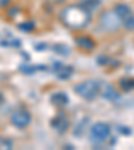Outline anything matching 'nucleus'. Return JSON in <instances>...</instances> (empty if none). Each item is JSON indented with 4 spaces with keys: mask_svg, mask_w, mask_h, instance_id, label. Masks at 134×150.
I'll return each mask as SVG.
<instances>
[{
    "mask_svg": "<svg viewBox=\"0 0 134 150\" xmlns=\"http://www.w3.org/2000/svg\"><path fill=\"white\" fill-rule=\"evenodd\" d=\"M51 126H52L58 133H65L70 126V121H69V118H67L66 114L59 112V114L56 117H54V119L51 121Z\"/></svg>",
    "mask_w": 134,
    "mask_h": 150,
    "instance_id": "obj_6",
    "label": "nucleus"
},
{
    "mask_svg": "<svg viewBox=\"0 0 134 150\" xmlns=\"http://www.w3.org/2000/svg\"><path fill=\"white\" fill-rule=\"evenodd\" d=\"M117 130H119L121 133H123V134H130V133H131V130L129 127H126V126H118V127H117Z\"/></svg>",
    "mask_w": 134,
    "mask_h": 150,
    "instance_id": "obj_16",
    "label": "nucleus"
},
{
    "mask_svg": "<svg viewBox=\"0 0 134 150\" xmlns=\"http://www.w3.org/2000/svg\"><path fill=\"white\" fill-rule=\"evenodd\" d=\"M81 6L84 7L87 11H90V12H91V11H94L97 7L101 6V0H84Z\"/></svg>",
    "mask_w": 134,
    "mask_h": 150,
    "instance_id": "obj_13",
    "label": "nucleus"
},
{
    "mask_svg": "<svg viewBox=\"0 0 134 150\" xmlns=\"http://www.w3.org/2000/svg\"><path fill=\"white\" fill-rule=\"evenodd\" d=\"M51 102H52L54 106L56 107H65L67 103H69V97H67V94L66 93H55L52 94V97H51Z\"/></svg>",
    "mask_w": 134,
    "mask_h": 150,
    "instance_id": "obj_8",
    "label": "nucleus"
},
{
    "mask_svg": "<svg viewBox=\"0 0 134 150\" xmlns=\"http://www.w3.org/2000/svg\"><path fill=\"white\" fill-rule=\"evenodd\" d=\"M110 134H111V127L106 122H97L95 125H93V127L90 130L91 141H93V144L95 146L105 144L109 139Z\"/></svg>",
    "mask_w": 134,
    "mask_h": 150,
    "instance_id": "obj_3",
    "label": "nucleus"
},
{
    "mask_svg": "<svg viewBox=\"0 0 134 150\" xmlns=\"http://www.w3.org/2000/svg\"><path fill=\"white\" fill-rule=\"evenodd\" d=\"M119 87L126 93L134 90V78H122L119 81Z\"/></svg>",
    "mask_w": 134,
    "mask_h": 150,
    "instance_id": "obj_11",
    "label": "nucleus"
},
{
    "mask_svg": "<svg viewBox=\"0 0 134 150\" xmlns=\"http://www.w3.org/2000/svg\"><path fill=\"white\" fill-rule=\"evenodd\" d=\"M11 3V0H0V8H4Z\"/></svg>",
    "mask_w": 134,
    "mask_h": 150,
    "instance_id": "obj_17",
    "label": "nucleus"
},
{
    "mask_svg": "<svg viewBox=\"0 0 134 150\" xmlns=\"http://www.w3.org/2000/svg\"><path fill=\"white\" fill-rule=\"evenodd\" d=\"M121 24L123 25L126 30L133 31V30H134V13H133V15H130V16H128L126 19H123V20L121 22Z\"/></svg>",
    "mask_w": 134,
    "mask_h": 150,
    "instance_id": "obj_14",
    "label": "nucleus"
},
{
    "mask_svg": "<svg viewBox=\"0 0 134 150\" xmlns=\"http://www.w3.org/2000/svg\"><path fill=\"white\" fill-rule=\"evenodd\" d=\"M90 13V11H87L82 6H70L62 11L60 19L67 27L72 30H79L89 25L91 18Z\"/></svg>",
    "mask_w": 134,
    "mask_h": 150,
    "instance_id": "obj_1",
    "label": "nucleus"
},
{
    "mask_svg": "<svg viewBox=\"0 0 134 150\" xmlns=\"http://www.w3.org/2000/svg\"><path fill=\"white\" fill-rule=\"evenodd\" d=\"M114 12H116V15L119 18V20H123V19H126L128 16H130V15H133V11H131V8L128 6V4H125V3H119V4H117L116 7H114V9H113Z\"/></svg>",
    "mask_w": 134,
    "mask_h": 150,
    "instance_id": "obj_7",
    "label": "nucleus"
},
{
    "mask_svg": "<svg viewBox=\"0 0 134 150\" xmlns=\"http://www.w3.org/2000/svg\"><path fill=\"white\" fill-rule=\"evenodd\" d=\"M101 90H102V84L97 79H87L74 86L75 93L86 100H94L101 94Z\"/></svg>",
    "mask_w": 134,
    "mask_h": 150,
    "instance_id": "obj_2",
    "label": "nucleus"
},
{
    "mask_svg": "<svg viewBox=\"0 0 134 150\" xmlns=\"http://www.w3.org/2000/svg\"><path fill=\"white\" fill-rule=\"evenodd\" d=\"M58 64H56V69H55V72L56 75L59 76V78L62 79H67L71 76V72H72V69L71 67H67V66H63L62 63L56 62Z\"/></svg>",
    "mask_w": 134,
    "mask_h": 150,
    "instance_id": "obj_9",
    "label": "nucleus"
},
{
    "mask_svg": "<svg viewBox=\"0 0 134 150\" xmlns=\"http://www.w3.org/2000/svg\"><path fill=\"white\" fill-rule=\"evenodd\" d=\"M103 97H105V99H109V100H116L117 98L119 97V94L117 93V90L113 86H107L106 91L103 93Z\"/></svg>",
    "mask_w": 134,
    "mask_h": 150,
    "instance_id": "obj_12",
    "label": "nucleus"
},
{
    "mask_svg": "<svg viewBox=\"0 0 134 150\" xmlns=\"http://www.w3.org/2000/svg\"><path fill=\"white\" fill-rule=\"evenodd\" d=\"M99 24L106 32H116L121 27V20L114 11H109V12H103L101 15Z\"/></svg>",
    "mask_w": 134,
    "mask_h": 150,
    "instance_id": "obj_4",
    "label": "nucleus"
},
{
    "mask_svg": "<svg viewBox=\"0 0 134 150\" xmlns=\"http://www.w3.org/2000/svg\"><path fill=\"white\" fill-rule=\"evenodd\" d=\"M20 28H23L26 32H30L32 28H34V24H32V23H28V24L24 23V24H20Z\"/></svg>",
    "mask_w": 134,
    "mask_h": 150,
    "instance_id": "obj_15",
    "label": "nucleus"
},
{
    "mask_svg": "<svg viewBox=\"0 0 134 150\" xmlns=\"http://www.w3.org/2000/svg\"><path fill=\"white\" fill-rule=\"evenodd\" d=\"M77 44L83 50H93L94 46H95L94 40L89 36H78L77 38Z\"/></svg>",
    "mask_w": 134,
    "mask_h": 150,
    "instance_id": "obj_10",
    "label": "nucleus"
},
{
    "mask_svg": "<svg viewBox=\"0 0 134 150\" xmlns=\"http://www.w3.org/2000/svg\"><path fill=\"white\" fill-rule=\"evenodd\" d=\"M31 119H32L31 112L28 111V110H26L24 107L16 109L15 111L11 114V117H9L11 123H12L15 127H18V129L27 127V126L31 123Z\"/></svg>",
    "mask_w": 134,
    "mask_h": 150,
    "instance_id": "obj_5",
    "label": "nucleus"
}]
</instances>
